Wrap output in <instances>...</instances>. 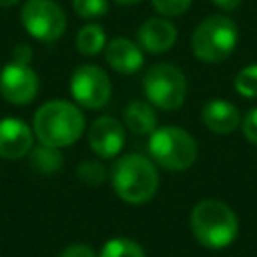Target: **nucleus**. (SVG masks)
Returning a JSON list of instances; mask_svg holds the SVG:
<instances>
[{"label": "nucleus", "mask_w": 257, "mask_h": 257, "mask_svg": "<svg viewBox=\"0 0 257 257\" xmlns=\"http://www.w3.org/2000/svg\"><path fill=\"white\" fill-rule=\"evenodd\" d=\"M32 133L38 143L64 149L74 145L84 133V114L68 100H48L34 112Z\"/></svg>", "instance_id": "nucleus-1"}, {"label": "nucleus", "mask_w": 257, "mask_h": 257, "mask_svg": "<svg viewBox=\"0 0 257 257\" xmlns=\"http://www.w3.org/2000/svg\"><path fill=\"white\" fill-rule=\"evenodd\" d=\"M110 183L124 203L143 205L151 201L159 189V171L149 157L128 153L114 161L110 169Z\"/></svg>", "instance_id": "nucleus-2"}, {"label": "nucleus", "mask_w": 257, "mask_h": 257, "mask_svg": "<svg viewBox=\"0 0 257 257\" xmlns=\"http://www.w3.org/2000/svg\"><path fill=\"white\" fill-rule=\"evenodd\" d=\"M191 231L207 249H225L239 231L235 211L217 199H203L191 211Z\"/></svg>", "instance_id": "nucleus-3"}, {"label": "nucleus", "mask_w": 257, "mask_h": 257, "mask_svg": "<svg viewBox=\"0 0 257 257\" xmlns=\"http://www.w3.org/2000/svg\"><path fill=\"white\" fill-rule=\"evenodd\" d=\"M151 161L167 171H187L195 165L199 147L191 133L181 126H157L149 137Z\"/></svg>", "instance_id": "nucleus-4"}, {"label": "nucleus", "mask_w": 257, "mask_h": 257, "mask_svg": "<svg viewBox=\"0 0 257 257\" xmlns=\"http://www.w3.org/2000/svg\"><path fill=\"white\" fill-rule=\"evenodd\" d=\"M239 30L237 24L229 16H207L201 20L191 36V50L193 54L207 64L223 62L229 58L237 46Z\"/></svg>", "instance_id": "nucleus-5"}, {"label": "nucleus", "mask_w": 257, "mask_h": 257, "mask_svg": "<svg viewBox=\"0 0 257 257\" xmlns=\"http://www.w3.org/2000/svg\"><path fill=\"white\" fill-rule=\"evenodd\" d=\"M143 92L155 108L177 110L187 98V78L179 66L171 62H159L147 68Z\"/></svg>", "instance_id": "nucleus-6"}, {"label": "nucleus", "mask_w": 257, "mask_h": 257, "mask_svg": "<svg viewBox=\"0 0 257 257\" xmlns=\"http://www.w3.org/2000/svg\"><path fill=\"white\" fill-rule=\"evenodd\" d=\"M20 22L38 42H54L66 32V14L54 0H26L20 8Z\"/></svg>", "instance_id": "nucleus-7"}, {"label": "nucleus", "mask_w": 257, "mask_h": 257, "mask_svg": "<svg viewBox=\"0 0 257 257\" xmlns=\"http://www.w3.org/2000/svg\"><path fill=\"white\" fill-rule=\"evenodd\" d=\"M70 94L74 104L82 108H102L112 94V84L106 70L96 64H80L70 76Z\"/></svg>", "instance_id": "nucleus-8"}, {"label": "nucleus", "mask_w": 257, "mask_h": 257, "mask_svg": "<svg viewBox=\"0 0 257 257\" xmlns=\"http://www.w3.org/2000/svg\"><path fill=\"white\" fill-rule=\"evenodd\" d=\"M38 88H40L38 74L28 64L10 60L0 70V94L10 104L16 106L30 104L36 98Z\"/></svg>", "instance_id": "nucleus-9"}, {"label": "nucleus", "mask_w": 257, "mask_h": 257, "mask_svg": "<svg viewBox=\"0 0 257 257\" xmlns=\"http://www.w3.org/2000/svg\"><path fill=\"white\" fill-rule=\"evenodd\" d=\"M126 141V128L114 116H98L88 128V147L98 159H114Z\"/></svg>", "instance_id": "nucleus-10"}, {"label": "nucleus", "mask_w": 257, "mask_h": 257, "mask_svg": "<svg viewBox=\"0 0 257 257\" xmlns=\"http://www.w3.org/2000/svg\"><path fill=\"white\" fill-rule=\"evenodd\" d=\"M34 147L32 128L16 116L0 118V157L6 161L22 159Z\"/></svg>", "instance_id": "nucleus-11"}, {"label": "nucleus", "mask_w": 257, "mask_h": 257, "mask_svg": "<svg viewBox=\"0 0 257 257\" xmlns=\"http://www.w3.org/2000/svg\"><path fill=\"white\" fill-rule=\"evenodd\" d=\"M175 42H177V26L165 16L149 18L137 30V44L151 54H163L171 50Z\"/></svg>", "instance_id": "nucleus-12"}, {"label": "nucleus", "mask_w": 257, "mask_h": 257, "mask_svg": "<svg viewBox=\"0 0 257 257\" xmlns=\"http://www.w3.org/2000/svg\"><path fill=\"white\" fill-rule=\"evenodd\" d=\"M104 60L118 74H135L143 68L145 54L137 42H133L124 36H118V38H112L110 42H106Z\"/></svg>", "instance_id": "nucleus-13"}, {"label": "nucleus", "mask_w": 257, "mask_h": 257, "mask_svg": "<svg viewBox=\"0 0 257 257\" xmlns=\"http://www.w3.org/2000/svg\"><path fill=\"white\" fill-rule=\"evenodd\" d=\"M201 120L211 133L229 135V133L239 128L241 114H239V108L233 102L213 98V100L205 102V106L201 110Z\"/></svg>", "instance_id": "nucleus-14"}, {"label": "nucleus", "mask_w": 257, "mask_h": 257, "mask_svg": "<svg viewBox=\"0 0 257 257\" xmlns=\"http://www.w3.org/2000/svg\"><path fill=\"white\" fill-rule=\"evenodd\" d=\"M157 112L149 100H133L122 112V124L135 135H151L157 128Z\"/></svg>", "instance_id": "nucleus-15"}, {"label": "nucleus", "mask_w": 257, "mask_h": 257, "mask_svg": "<svg viewBox=\"0 0 257 257\" xmlns=\"http://www.w3.org/2000/svg\"><path fill=\"white\" fill-rule=\"evenodd\" d=\"M74 44H76V50L84 56H96L98 52L104 50L106 46V34H104V28L96 22H90L86 26H82L78 32H76V38H74Z\"/></svg>", "instance_id": "nucleus-16"}, {"label": "nucleus", "mask_w": 257, "mask_h": 257, "mask_svg": "<svg viewBox=\"0 0 257 257\" xmlns=\"http://www.w3.org/2000/svg\"><path fill=\"white\" fill-rule=\"evenodd\" d=\"M28 155H30V165L40 173H54L62 165V155H60V149L56 147L38 143L30 149Z\"/></svg>", "instance_id": "nucleus-17"}, {"label": "nucleus", "mask_w": 257, "mask_h": 257, "mask_svg": "<svg viewBox=\"0 0 257 257\" xmlns=\"http://www.w3.org/2000/svg\"><path fill=\"white\" fill-rule=\"evenodd\" d=\"M98 257H147V255L137 241L126 237H114L102 245Z\"/></svg>", "instance_id": "nucleus-18"}, {"label": "nucleus", "mask_w": 257, "mask_h": 257, "mask_svg": "<svg viewBox=\"0 0 257 257\" xmlns=\"http://www.w3.org/2000/svg\"><path fill=\"white\" fill-rule=\"evenodd\" d=\"M76 175H78V179H80L82 183L94 187V185H102V183L106 181L108 171H106V167H104L100 161H96V159H86V161H82V163L78 165Z\"/></svg>", "instance_id": "nucleus-19"}, {"label": "nucleus", "mask_w": 257, "mask_h": 257, "mask_svg": "<svg viewBox=\"0 0 257 257\" xmlns=\"http://www.w3.org/2000/svg\"><path fill=\"white\" fill-rule=\"evenodd\" d=\"M235 90L245 98H257V62L241 68L233 80Z\"/></svg>", "instance_id": "nucleus-20"}, {"label": "nucleus", "mask_w": 257, "mask_h": 257, "mask_svg": "<svg viewBox=\"0 0 257 257\" xmlns=\"http://www.w3.org/2000/svg\"><path fill=\"white\" fill-rule=\"evenodd\" d=\"M72 10L84 20H96L108 12V0H72Z\"/></svg>", "instance_id": "nucleus-21"}, {"label": "nucleus", "mask_w": 257, "mask_h": 257, "mask_svg": "<svg viewBox=\"0 0 257 257\" xmlns=\"http://www.w3.org/2000/svg\"><path fill=\"white\" fill-rule=\"evenodd\" d=\"M151 2H153V8L159 16L175 18V16L185 14L191 8L193 0H151Z\"/></svg>", "instance_id": "nucleus-22"}, {"label": "nucleus", "mask_w": 257, "mask_h": 257, "mask_svg": "<svg viewBox=\"0 0 257 257\" xmlns=\"http://www.w3.org/2000/svg\"><path fill=\"white\" fill-rule=\"evenodd\" d=\"M241 131H243V137L257 147V106L251 108L243 118H241Z\"/></svg>", "instance_id": "nucleus-23"}, {"label": "nucleus", "mask_w": 257, "mask_h": 257, "mask_svg": "<svg viewBox=\"0 0 257 257\" xmlns=\"http://www.w3.org/2000/svg\"><path fill=\"white\" fill-rule=\"evenodd\" d=\"M60 257H96V253L92 251L90 245H84V243H74V245H68Z\"/></svg>", "instance_id": "nucleus-24"}, {"label": "nucleus", "mask_w": 257, "mask_h": 257, "mask_svg": "<svg viewBox=\"0 0 257 257\" xmlns=\"http://www.w3.org/2000/svg\"><path fill=\"white\" fill-rule=\"evenodd\" d=\"M32 48L28 46V44H18V46H14V50H12V60L14 62H22V64H30V60H32Z\"/></svg>", "instance_id": "nucleus-25"}, {"label": "nucleus", "mask_w": 257, "mask_h": 257, "mask_svg": "<svg viewBox=\"0 0 257 257\" xmlns=\"http://www.w3.org/2000/svg\"><path fill=\"white\" fill-rule=\"evenodd\" d=\"M211 2H213L217 8H221V10H225V12H231V10H237L243 0H211Z\"/></svg>", "instance_id": "nucleus-26"}, {"label": "nucleus", "mask_w": 257, "mask_h": 257, "mask_svg": "<svg viewBox=\"0 0 257 257\" xmlns=\"http://www.w3.org/2000/svg\"><path fill=\"white\" fill-rule=\"evenodd\" d=\"M114 4H120V6H135V4H141L143 0H112Z\"/></svg>", "instance_id": "nucleus-27"}, {"label": "nucleus", "mask_w": 257, "mask_h": 257, "mask_svg": "<svg viewBox=\"0 0 257 257\" xmlns=\"http://www.w3.org/2000/svg\"><path fill=\"white\" fill-rule=\"evenodd\" d=\"M20 0H0V6H4V8H10V6H16Z\"/></svg>", "instance_id": "nucleus-28"}]
</instances>
